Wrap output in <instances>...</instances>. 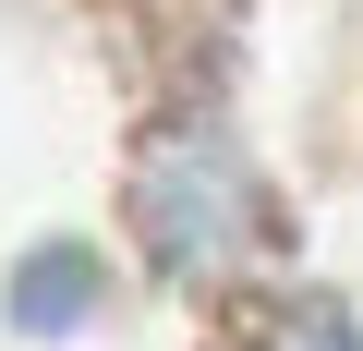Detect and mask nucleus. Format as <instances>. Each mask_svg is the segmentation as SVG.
I'll list each match as a JSON object with an SVG mask.
<instances>
[{"mask_svg": "<svg viewBox=\"0 0 363 351\" xmlns=\"http://www.w3.org/2000/svg\"><path fill=\"white\" fill-rule=\"evenodd\" d=\"M85 291H97V267H85V255H37V267L13 279V315H25V327H73V315H85Z\"/></svg>", "mask_w": 363, "mask_h": 351, "instance_id": "obj_1", "label": "nucleus"}, {"mask_svg": "<svg viewBox=\"0 0 363 351\" xmlns=\"http://www.w3.org/2000/svg\"><path fill=\"white\" fill-rule=\"evenodd\" d=\"M279 351H351V327H339V315H291V327H279Z\"/></svg>", "mask_w": 363, "mask_h": 351, "instance_id": "obj_2", "label": "nucleus"}]
</instances>
